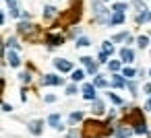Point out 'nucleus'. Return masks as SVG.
Listing matches in <instances>:
<instances>
[{
    "label": "nucleus",
    "mask_w": 151,
    "mask_h": 138,
    "mask_svg": "<svg viewBox=\"0 0 151 138\" xmlns=\"http://www.w3.org/2000/svg\"><path fill=\"white\" fill-rule=\"evenodd\" d=\"M114 128H110V122H97V120H85L81 138H106L112 136Z\"/></svg>",
    "instance_id": "1"
},
{
    "label": "nucleus",
    "mask_w": 151,
    "mask_h": 138,
    "mask_svg": "<svg viewBox=\"0 0 151 138\" xmlns=\"http://www.w3.org/2000/svg\"><path fill=\"white\" fill-rule=\"evenodd\" d=\"M79 19H81V2L73 4V6L60 17V27H73Z\"/></svg>",
    "instance_id": "2"
},
{
    "label": "nucleus",
    "mask_w": 151,
    "mask_h": 138,
    "mask_svg": "<svg viewBox=\"0 0 151 138\" xmlns=\"http://www.w3.org/2000/svg\"><path fill=\"white\" fill-rule=\"evenodd\" d=\"M17 31L27 39V41H37V37H40V27L37 25H33V23H27V21H21L19 25H17Z\"/></svg>",
    "instance_id": "3"
},
{
    "label": "nucleus",
    "mask_w": 151,
    "mask_h": 138,
    "mask_svg": "<svg viewBox=\"0 0 151 138\" xmlns=\"http://www.w3.org/2000/svg\"><path fill=\"white\" fill-rule=\"evenodd\" d=\"M91 6H93L95 21L101 23V25H108L110 23V11L104 6V0H91Z\"/></svg>",
    "instance_id": "4"
},
{
    "label": "nucleus",
    "mask_w": 151,
    "mask_h": 138,
    "mask_svg": "<svg viewBox=\"0 0 151 138\" xmlns=\"http://www.w3.org/2000/svg\"><path fill=\"white\" fill-rule=\"evenodd\" d=\"M141 122H145V115H143V111H141L139 107H132V109L124 115V124H128V126H137V124H141Z\"/></svg>",
    "instance_id": "5"
},
{
    "label": "nucleus",
    "mask_w": 151,
    "mask_h": 138,
    "mask_svg": "<svg viewBox=\"0 0 151 138\" xmlns=\"http://www.w3.org/2000/svg\"><path fill=\"white\" fill-rule=\"evenodd\" d=\"M64 35L62 33H54V31H48L46 33V37H44V41L48 43V48H58V46H62L64 43Z\"/></svg>",
    "instance_id": "6"
},
{
    "label": "nucleus",
    "mask_w": 151,
    "mask_h": 138,
    "mask_svg": "<svg viewBox=\"0 0 151 138\" xmlns=\"http://www.w3.org/2000/svg\"><path fill=\"white\" fill-rule=\"evenodd\" d=\"M40 83H42L44 87H62V85H64V78L58 76V74H52V72H50V74H44Z\"/></svg>",
    "instance_id": "7"
},
{
    "label": "nucleus",
    "mask_w": 151,
    "mask_h": 138,
    "mask_svg": "<svg viewBox=\"0 0 151 138\" xmlns=\"http://www.w3.org/2000/svg\"><path fill=\"white\" fill-rule=\"evenodd\" d=\"M132 134H134V130H132L128 124H120V126L114 128V134H112V136H114V138H130Z\"/></svg>",
    "instance_id": "8"
},
{
    "label": "nucleus",
    "mask_w": 151,
    "mask_h": 138,
    "mask_svg": "<svg viewBox=\"0 0 151 138\" xmlns=\"http://www.w3.org/2000/svg\"><path fill=\"white\" fill-rule=\"evenodd\" d=\"M97 87L93 85V83H85L83 87H81V93H83V99H87V101H93V99H97Z\"/></svg>",
    "instance_id": "9"
},
{
    "label": "nucleus",
    "mask_w": 151,
    "mask_h": 138,
    "mask_svg": "<svg viewBox=\"0 0 151 138\" xmlns=\"http://www.w3.org/2000/svg\"><path fill=\"white\" fill-rule=\"evenodd\" d=\"M54 68H56L58 72H73V70H75V68H73V62L66 60V58H56V60H54Z\"/></svg>",
    "instance_id": "10"
},
{
    "label": "nucleus",
    "mask_w": 151,
    "mask_h": 138,
    "mask_svg": "<svg viewBox=\"0 0 151 138\" xmlns=\"http://www.w3.org/2000/svg\"><path fill=\"white\" fill-rule=\"evenodd\" d=\"M27 130L31 136H42L44 134V120H31L27 124Z\"/></svg>",
    "instance_id": "11"
},
{
    "label": "nucleus",
    "mask_w": 151,
    "mask_h": 138,
    "mask_svg": "<svg viewBox=\"0 0 151 138\" xmlns=\"http://www.w3.org/2000/svg\"><path fill=\"white\" fill-rule=\"evenodd\" d=\"M6 64L11 66V68H19L21 66V58H19V54H17V50H11L9 48V52H6Z\"/></svg>",
    "instance_id": "12"
},
{
    "label": "nucleus",
    "mask_w": 151,
    "mask_h": 138,
    "mask_svg": "<svg viewBox=\"0 0 151 138\" xmlns=\"http://www.w3.org/2000/svg\"><path fill=\"white\" fill-rule=\"evenodd\" d=\"M48 126H52L54 130L62 132V130H64V124H62V115H60V113H50V115H48Z\"/></svg>",
    "instance_id": "13"
},
{
    "label": "nucleus",
    "mask_w": 151,
    "mask_h": 138,
    "mask_svg": "<svg viewBox=\"0 0 151 138\" xmlns=\"http://www.w3.org/2000/svg\"><path fill=\"white\" fill-rule=\"evenodd\" d=\"M118 54H120V60H122L124 64H130V62H134V50H132L130 46H124V48H122Z\"/></svg>",
    "instance_id": "14"
},
{
    "label": "nucleus",
    "mask_w": 151,
    "mask_h": 138,
    "mask_svg": "<svg viewBox=\"0 0 151 138\" xmlns=\"http://www.w3.org/2000/svg\"><path fill=\"white\" fill-rule=\"evenodd\" d=\"M110 87H114V89H124V87H126V78L122 76V72H112V83H110Z\"/></svg>",
    "instance_id": "15"
},
{
    "label": "nucleus",
    "mask_w": 151,
    "mask_h": 138,
    "mask_svg": "<svg viewBox=\"0 0 151 138\" xmlns=\"http://www.w3.org/2000/svg\"><path fill=\"white\" fill-rule=\"evenodd\" d=\"M126 21V17H124V13H118V11H112V15H110V27H114V25H122Z\"/></svg>",
    "instance_id": "16"
},
{
    "label": "nucleus",
    "mask_w": 151,
    "mask_h": 138,
    "mask_svg": "<svg viewBox=\"0 0 151 138\" xmlns=\"http://www.w3.org/2000/svg\"><path fill=\"white\" fill-rule=\"evenodd\" d=\"M91 111H93L95 115H104V113H106L104 101H101V99H93V101H91Z\"/></svg>",
    "instance_id": "17"
},
{
    "label": "nucleus",
    "mask_w": 151,
    "mask_h": 138,
    "mask_svg": "<svg viewBox=\"0 0 151 138\" xmlns=\"http://www.w3.org/2000/svg\"><path fill=\"white\" fill-rule=\"evenodd\" d=\"M56 17H58V9H56V6H52V4L44 6V19H46V21H52V19H56Z\"/></svg>",
    "instance_id": "18"
},
{
    "label": "nucleus",
    "mask_w": 151,
    "mask_h": 138,
    "mask_svg": "<svg viewBox=\"0 0 151 138\" xmlns=\"http://www.w3.org/2000/svg\"><path fill=\"white\" fill-rule=\"evenodd\" d=\"M83 111H73L70 115H68V126H77L79 122H83Z\"/></svg>",
    "instance_id": "19"
},
{
    "label": "nucleus",
    "mask_w": 151,
    "mask_h": 138,
    "mask_svg": "<svg viewBox=\"0 0 151 138\" xmlns=\"http://www.w3.org/2000/svg\"><path fill=\"white\" fill-rule=\"evenodd\" d=\"M139 25L143 23H151V11H143V13H137V19H134Z\"/></svg>",
    "instance_id": "20"
},
{
    "label": "nucleus",
    "mask_w": 151,
    "mask_h": 138,
    "mask_svg": "<svg viewBox=\"0 0 151 138\" xmlns=\"http://www.w3.org/2000/svg\"><path fill=\"white\" fill-rule=\"evenodd\" d=\"M85 74H87L85 70H81V68H77V70H73V72H70V80H73V83H83V78H85Z\"/></svg>",
    "instance_id": "21"
},
{
    "label": "nucleus",
    "mask_w": 151,
    "mask_h": 138,
    "mask_svg": "<svg viewBox=\"0 0 151 138\" xmlns=\"http://www.w3.org/2000/svg\"><path fill=\"white\" fill-rule=\"evenodd\" d=\"M101 52H106L108 56H112V54L116 52V48H114V41H112V39H106V41L101 43Z\"/></svg>",
    "instance_id": "22"
},
{
    "label": "nucleus",
    "mask_w": 151,
    "mask_h": 138,
    "mask_svg": "<svg viewBox=\"0 0 151 138\" xmlns=\"http://www.w3.org/2000/svg\"><path fill=\"white\" fill-rule=\"evenodd\" d=\"M93 85H95L97 89H106V87H110V83H108L101 74H95V76H93Z\"/></svg>",
    "instance_id": "23"
},
{
    "label": "nucleus",
    "mask_w": 151,
    "mask_h": 138,
    "mask_svg": "<svg viewBox=\"0 0 151 138\" xmlns=\"http://www.w3.org/2000/svg\"><path fill=\"white\" fill-rule=\"evenodd\" d=\"M108 68H110V72H120L122 70V60H110Z\"/></svg>",
    "instance_id": "24"
},
{
    "label": "nucleus",
    "mask_w": 151,
    "mask_h": 138,
    "mask_svg": "<svg viewBox=\"0 0 151 138\" xmlns=\"http://www.w3.org/2000/svg\"><path fill=\"white\" fill-rule=\"evenodd\" d=\"M120 72H122V76H124L126 80H130V78H134V76H137V70H134V68H130V66H126V68H122Z\"/></svg>",
    "instance_id": "25"
},
{
    "label": "nucleus",
    "mask_w": 151,
    "mask_h": 138,
    "mask_svg": "<svg viewBox=\"0 0 151 138\" xmlns=\"http://www.w3.org/2000/svg\"><path fill=\"white\" fill-rule=\"evenodd\" d=\"M6 48H11V50H17V52H19V50H21V43H19V39H17V37H9V39H6Z\"/></svg>",
    "instance_id": "26"
},
{
    "label": "nucleus",
    "mask_w": 151,
    "mask_h": 138,
    "mask_svg": "<svg viewBox=\"0 0 151 138\" xmlns=\"http://www.w3.org/2000/svg\"><path fill=\"white\" fill-rule=\"evenodd\" d=\"M89 46H91V39L89 37H83V35L77 37V48H89Z\"/></svg>",
    "instance_id": "27"
},
{
    "label": "nucleus",
    "mask_w": 151,
    "mask_h": 138,
    "mask_svg": "<svg viewBox=\"0 0 151 138\" xmlns=\"http://www.w3.org/2000/svg\"><path fill=\"white\" fill-rule=\"evenodd\" d=\"M137 46H139L141 50H145V48L149 46V37H147V35H139V37H137Z\"/></svg>",
    "instance_id": "28"
},
{
    "label": "nucleus",
    "mask_w": 151,
    "mask_h": 138,
    "mask_svg": "<svg viewBox=\"0 0 151 138\" xmlns=\"http://www.w3.org/2000/svg\"><path fill=\"white\" fill-rule=\"evenodd\" d=\"M126 89L130 91V95H132V97H134V95H139V93H137V89H139V87H137V83H134L132 78H130V80H126Z\"/></svg>",
    "instance_id": "29"
},
{
    "label": "nucleus",
    "mask_w": 151,
    "mask_h": 138,
    "mask_svg": "<svg viewBox=\"0 0 151 138\" xmlns=\"http://www.w3.org/2000/svg\"><path fill=\"white\" fill-rule=\"evenodd\" d=\"M132 6L137 9V13H143V11H147V4L143 2V0H132Z\"/></svg>",
    "instance_id": "30"
},
{
    "label": "nucleus",
    "mask_w": 151,
    "mask_h": 138,
    "mask_svg": "<svg viewBox=\"0 0 151 138\" xmlns=\"http://www.w3.org/2000/svg\"><path fill=\"white\" fill-rule=\"evenodd\" d=\"M128 35H130L128 31H122V33L114 35V37H112V41H114V43H118V41H126V37H128Z\"/></svg>",
    "instance_id": "31"
},
{
    "label": "nucleus",
    "mask_w": 151,
    "mask_h": 138,
    "mask_svg": "<svg viewBox=\"0 0 151 138\" xmlns=\"http://www.w3.org/2000/svg\"><path fill=\"white\" fill-rule=\"evenodd\" d=\"M112 11H118V13H124V11H128V4H126V2H116V4L112 6Z\"/></svg>",
    "instance_id": "32"
},
{
    "label": "nucleus",
    "mask_w": 151,
    "mask_h": 138,
    "mask_svg": "<svg viewBox=\"0 0 151 138\" xmlns=\"http://www.w3.org/2000/svg\"><path fill=\"white\" fill-rule=\"evenodd\" d=\"M108 99H110V101H112L114 105H122V103H124V101H122V99H120V97H118L116 93H108Z\"/></svg>",
    "instance_id": "33"
},
{
    "label": "nucleus",
    "mask_w": 151,
    "mask_h": 138,
    "mask_svg": "<svg viewBox=\"0 0 151 138\" xmlns=\"http://www.w3.org/2000/svg\"><path fill=\"white\" fill-rule=\"evenodd\" d=\"M81 64H83V66H87V68H89V66H91V64H95V60H93V58H91V56H83V58H81Z\"/></svg>",
    "instance_id": "34"
},
{
    "label": "nucleus",
    "mask_w": 151,
    "mask_h": 138,
    "mask_svg": "<svg viewBox=\"0 0 151 138\" xmlns=\"http://www.w3.org/2000/svg\"><path fill=\"white\" fill-rule=\"evenodd\" d=\"M19 80L25 85V83H31V72H21L19 74Z\"/></svg>",
    "instance_id": "35"
},
{
    "label": "nucleus",
    "mask_w": 151,
    "mask_h": 138,
    "mask_svg": "<svg viewBox=\"0 0 151 138\" xmlns=\"http://www.w3.org/2000/svg\"><path fill=\"white\" fill-rule=\"evenodd\" d=\"M77 93H79L77 83H73V85H68V87H66V95H77Z\"/></svg>",
    "instance_id": "36"
},
{
    "label": "nucleus",
    "mask_w": 151,
    "mask_h": 138,
    "mask_svg": "<svg viewBox=\"0 0 151 138\" xmlns=\"http://www.w3.org/2000/svg\"><path fill=\"white\" fill-rule=\"evenodd\" d=\"M97 62H99V64H108V62H110V60H108V54H106V52H99Z\"/></svg>",
    "instance_id": "37"
},
{
    "label": "nucleus",
    "mask_w": 151,
    "mask_h": 138,
    "mask_svg": "<svg viewBox=\"0 0 151 138\" xmlns=\"http://www.w3.org/2000/svg\"><path fill=\"white\" fill-rule=\"evenodd\" d=\"M79 136H81V132H77L75 126H73V130H68V134H66V138H79Z\"/></svg>",
    "instance_id": "38"
},
{
    "label": "nucleus",
    "mask_w": 151,
    "mask_h": 138,
    "mask_svg": "<svg viewBox=\"0 0 151 138\" xmlns=\"http://www.w3.org/2000/svg\"><path fill=\"white\" fill-rule=\"evenodd\" d=\"M4 2L9 4V11L11 9H19V0H4Z\"/></svg>",
    "instance_id": "39"
},
{
    "label": "nucleus",
    "mask_w": 151,
    "mask_h": 138,
    "mask_svg": "<svg viewBox=\"0 0 151 138\" xmlns=\"http://www.w3.org/2000/svg\"><path fill=\"white\" fill-rule=\"evenodd\" d=\"M4 48H6V43L0 39V58H4V56H6V50H4Z\"/></svg>",
    "instance_id": "40"
},
{
    "label": "nucleus",
    "mask_w": 151,
    "mask_h": 138,
    "mask_svg": "<svg viewBox=\"0 0 151 138\" xmlns=\"http://www.w3.org/2000/svg\"><path fill=\"white\" fill-rule=\"evenodd\" d=\"M44 101H46V103H54V101H56V95H46Z\"/></svg>",
    "instance_id": "41"
},
{
    "label": "nucleus",
    "mask_w": 151,
    "mask_h": 138,
    "mask_svg": "<svg viewBox=\"0 0 151 138\" xmlns=\"http://www.w3.org/2000/svg\"><path fill=\"white\" fill-rule=\"evenodd\" d=\"M143 93H145V95H151V83L143 85Z\"/></svg>",
    "instance_id": "42"
},
{
    "label": "nucleus",
    "mask_w": 151,
    "mask_h": 138,
    "mask_svg": "<svg viewBox=\"0 0 151 138\" xmlns=\"http://www.w3.org/2000/svg\"><path fill=\"white\" fill-rule=\"evenodd\" d=\"M145 109H147V111H151V95H149V97H147V101H145Z\"/></svg>",
    "instance_id": "43"
},
{
    "label": "nucleus",
    "mask_w": 151,
    "mask_h": 138,
    "mask_svg": "<svg viewBox=\"0 0 151 138\" xmlns=\"http://www.w3.org/2000/svg\"><path fill=\"white\" fill-rule=\"evenodd\" d=\"M2 111H13V105H9V103H2Z\"/></svg>",
    "instance_id": "44"
},
{
    "label": "nucleus",
    "mask_w": 151,
    "mask_h": 138,
    "mask_svg": "<svg viewBox=\"0 0 151 138\" xmlns=\"http://www.w3.org/2000/svg\"><path fill=\"white\" fill-rule=\"evenodd\" d=\"M4 21H6V17H4V13H2V11H0V27L4 25Z\"/></svg>",
    "instance_id": "45"
},
{
    "label": "nucleus",
    "mask_w": 151,
    "mask_h": 138,
    "mask_svg": "<svg viewBox=\"0 0 151 138\" xmlns=\"http://www.w3.org/2000/svg\"><path fill=\"white\" fill-rule=\"evenodd\" d=\"M21 17H23V19H27V21H29V19H31V15H29V13H27V11H21Z\"/></svg>",
    "instance_id": "46"
},
{
    "label": "nucleus",
    "mask_w": 151,
    "mask_h": 138,
    "mask_svg": "<svg viewBox=\"0 0 151 138\" xmlns=\"http://www.w3.org/2000/svg\"><path fill=\"white\" fill-rule=\"evenodd\" d=\"M149 76H151V68H149Z\"/></svg>",
    "instance_id": "47"
},
{
    "label": "nucleus",
    "mask_w": 151,
    "mask_h": 138,
    "mask_svg": "<svg viewBox=\"0 0 151 138\" xmlns=\"http://www.w3.org/2000/svg\"><path fill=\"white\" fill-rule=\"evenodd\" d=\"M104 2H110V0H104Z\"/></svg>",
    "instance_id": "48"
},
{
    "label": "nucleus",
    "mask_w": 151,
    "mask_h": 138,
    "mask_svg": "<svg viewBox=\"0 0 151 138\" xmlns=\"http://www.w3.org/2000/svg\"><path fill=\"white\" fill-rule=\"evenodd\" d=\"M0 80H2V76H0Z\"/></svg>",
    "instance_id": "49"
}]
</instances>
